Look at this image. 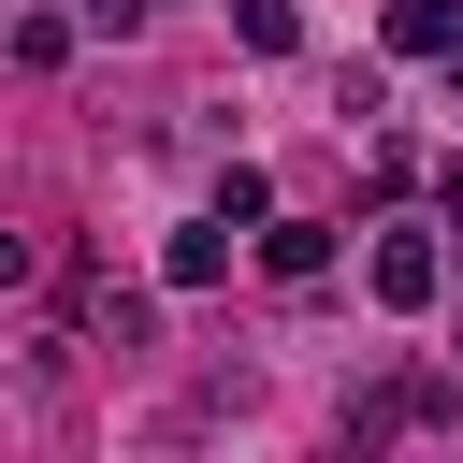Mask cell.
Instances as JSON below:
<instances>
[{
  "instance_id": "3",
  "label": "cell",
  "mask_w": 463,
  "mask_h": 463,
  "mask_svg": "<svg viewBox=\"0 0 463 463\" xmlns=\"http://www.w3.org/2000/svg\"><path fill=\"white\" fill-rule=\"evenodd\" d=\"M376 304H434V246H420V232L376 246Z\"/></svg>"
},
{
  "instance_id": "2",
  "label": "cell",
  "mask_w": 463,
  "mask_h": 463,
  "mask_svg": "<svg viewBox=\"0 0 463 463\" xmlns=\"http://www.w3.org/2000/svg\"><path fill=\"white\" fill-rule=\"evenodd\" d=\"M318 260H333V232H318V217H275V232H260V275H289V289H304Z\"/></svg>"
},
{
  "instance_id": "4",
  "label": "cell",
  "mask_w": 463,
  "mask_h": 463,
  "mask_svg": "<svg viewBox=\"0 0 463 463\" xmlns=\"http://www.w3.org/2000/svg\"><path fill=\"white\" fill-rule=\"evenodd\" d=\"M232 275V217H203V232H174V289H217Z\"/></svg>"
},
{
  "instance_id": "5",
  "label": "cell",
  "mask_w": 463,
  "mask_h": 463,
  "mask_svg": "<svg viewBox=\"0 0 463 463\" xmlns=\"http://www.w3.org/2000/svg\"><path fill=\"white\" fill-rule=\"evenodd\" d=\"M449 232H463V159H449Z\"/></svg>"
},
{
  "instance_id": "1",
  "label": "cell",
  "mask_w": 463,
  "mask_h": 463,
  "mask_svg": "<svg viewBox=\"0 0 463 463\" xmlns=\"http://www.w3.org/2000/svg\"><path fill=\"white\" fill-rule=\"evenodd\" d=\"M391 43L405 58H463V0H391Z\"/></svg>"
},
{
  "instance_id": "6",
  "label": "cell",
  "mask_w": 463,
  "mask_h": 463,
  "mask_svg": "<svg viewBox=\"0 0 463 463\" xmlns=\"http://www.w3.org/2000/svg\"><path fill=\"white\" fill-rule=\"evenodd\" d=\"M87 14H101V29H116V14H130V0H87Z\"/></svg>"
}]
</instances>
